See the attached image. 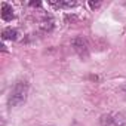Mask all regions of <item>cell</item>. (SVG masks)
<instances>
[{
	"label": "cell",
	"instance_id": "8992f818",
	"mask_svg": "<svg viewBox=\"0 0 126 126\" xmlns=\"http://www.w3.org/2000/svg\"><path fill=\"white\" fill-rule=\"evenodd\" d=\"M52 28H53V21L52 19H43L40 22V30L42 31L47 33V31H52Z\"/></svg>",
	"mask_w": 126,
	"mask_h": 126
},
{
	"label": "cell",
	"instance_id": "52a82bcc",
	"mask_svg": "<svg viewBox=\"0 0 126 126\" xmlns=\"http://www.w3.org/2000/svg\"><path fill=\"white\" fill-rule=\"evenodd\" d=\"M50 5H53L56 8H73L77 3L76 2H64V0H59V2H50Z\"/></svg>",
	"mask_w": 126,
	"mask_h": 126
},
{
	"label": "cell",
	"instance_id": "5b68a950",
	"mask_svg": "<svg viewBox=\"0 0 126 126\" xmlns=\"http://www.w3.org/2000/svg\"><path fill=\"white\" fill-rule=\"evenodd\" d=\"M2 37H3V40H18L19 39V30L8 27L2 31Z\"/></svg>",
	"mask_w": 126,
	"mask_h": 126
},
{
	"label": "cell",
	"instance_id": "277c9868",
	"mask_svg": "<svg viewBox=\"0 0 126 126\" xmlns=\"http://www.w3.org/2000/svg\"><path fill=\"white\" fill-rule=\"evenodd\" d=\"M2 14V19L3 21H6V22H9V21H12L14 18H15V14H14V8L9 5V3H6V2H3L2 3V11H0Z\"/></svg>",
	"mask_w": 126,
	"mask_h": 126
},
{
	"label": "cell",
	"instance_id": "ba28073f",
	"mask_svg": "<svg viewBox=\"0 0 126 126\" xmlns=\"http://www.w3.org/2000/svg\"><path fill=\"white\" fill-rule=\"evenodd\" d=\"M89 6H91L92 9H96V8L101 6V2H96V3H95V2H89Z\"/></svg>",
	"mask_w": 126,
	"mask_h": 126
},
{
	"label": "cell",
	"instance_id": "9c48e42d",
	"mask_svg": "<svg viewBox=\"0 0 126 126\" xmlns=\"http://www.w3.org/2000/svg\"><path fill=\"white\" fill-rule=\"evenodd\" d=\"M120 91H122V92H123V94L126 95V83H123V85L120 86Z\"/></svg>",
	"mask_w": 126,
	"mask_h": 126
},
{
	"label": "cell",
	"instance_id": "3957f363",
	"mask_svg": "<svg viewBox=\"0 0 126 126\" xmlns=\"http://www.w3.org/2000/svg\"><path fill=\"white\" fill-rule=\"evenodd\" d=\"M71 46H73V49L76 50V53H77L82 59H86V58L89 56V45H88L86 39L77 36V37H74V39L71 40Z\"/></svg>",
	"mask_w": 126,
	"mask_h": 126
},
{
	"label": "cell",
	"instance_id": "30bf717a",
	"mask_svg": "<svg viewBox=\"0 0 126 126\" xmlns=\"http://www.w3.org/2000/svg\"><path fill=\"white\" fill-rule=\"evenodd\" d=\"M40 5H42V3H40V2H36V3H34V2H33V3H30V6H40Z\"/></svg>",
	"mask_w": 126,
	"mask_h": 126
},
{
	"label": "cell",
	"instance_id": "7a4b0ae2",
	"mask_svg": "<svg viewBox=\"0 0 126 126\" xmlns=\"http://www.w3.org/2000/svg\"><path fill=\"white\" fill-rule=\"evenodd\" d=\"M102 126H126V116L123 113H107L101 116Z\"/></svg>",
	"mask_w": 126,
	"mask_h": 126
},
{
	"label": "cell",
	"instance_id": "6da1fadb",
	"mask_svg": "<svg viewBox=\"0 0 126 126\" xmlns=\"http://www.w3.org/2000/svg\"><path fill=\"white\" fill-rule=\"evenodd\" d=\"M27 95H28V83L24 80L16 82L9 94V98H8L9 107H18V105L24 104L27 99Z\"/></svg>",
	"mask_w": 126,
	"mask_h": 126
}]
</instances>
